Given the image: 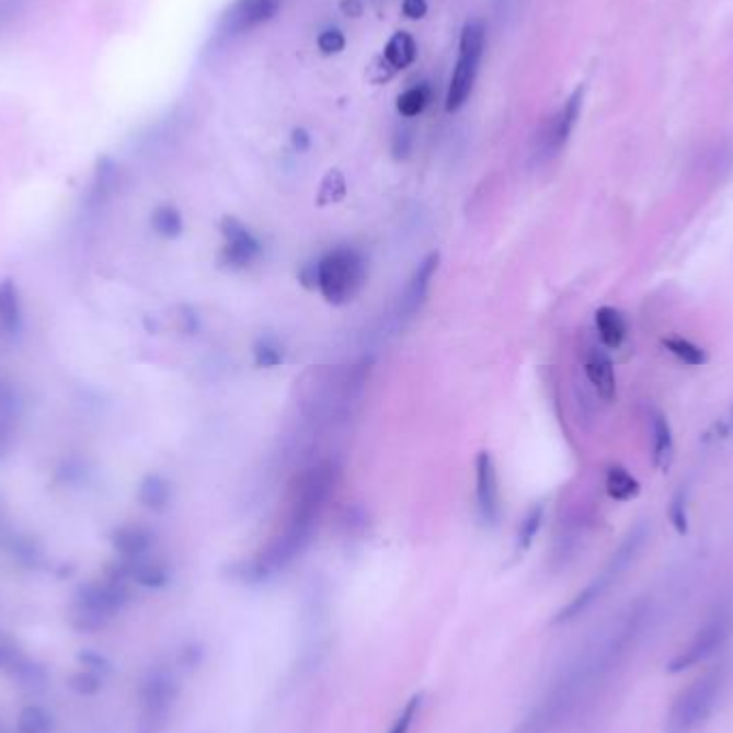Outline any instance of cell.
Here are the masks:
<instances>
[{
  "label": "cell",
  "instance_id": "obj_2",
  "mask_svg": "<svg viewBox=\"0 0 733 733\" xmlns=\"http://www.w3.org/2000/svg\"><path fill=\"white\" fill-rule=\"evenodd\" d=\"M333 489L331 466L309 468L300 474L294 488L293 508L286 519L282 535L273 538L268 547L243 562L232 566V577L243 584H262L288 569L294 560L309 547L324 502Z\"/></svg>",
  "mask_w": 733,
  "mask_h": 733
},
{
  "label": "cell",
  "instance_id": "obj_20",
  "mask_svg": "<svg viewBox=\"0 0 733 733\" xmlns=\"http://www.w3.org/2000/svg\"><path fill=\"white\" fill-rule=\"evenodd\" d=\"M650 432H652V459L658 470H667L674 461V432L665 414H650Z\"/></svg>",
  "mask_w": 733,
  "mask_h": 733
},
{
  "label": "cell",
  "instance_id": "obj_41",
  "mask_svg": "<svg viewBox=\"0 0 733 733\" xmlns=\"http://www.w3.org/2000/svg\"><path fill=\"white\" fill-rule=\"evenodd\" d=\"M298 279L305 288L309 290H316L318 288V262H311V264H305L298 273Z\"/></svg>",
  "mask_w": 733,
  "mask_h": 733
},
{
  "label": "cell",
  "instance_id": "obj_40",
  "mask_svg": "<svg viewBox=\"0 0 733 733\" xmlns=\"http://www.w3.org/2000/svg\"><path fill=\"white\" fill-rule=\"evenodd\" d=\"M427 0H403L401 11L410 20H423L427 15Z\"/></svg>",
  "mask_w": 733,
  "mask_h": 733
},
{
  "label": "cell",
  "instance_id": "obj_34",
  "mask_svg": "<svg viewBox=\"0 0 733 733\" xmlns=\"http://www.w3.org/2000/svg\"><path fill=\"white\" fill-rule=\"evenodd\" d=\"M22 414V399L20 392L15 391L11 385L0 382V423L13 425Z\"/></svg>",
  "mask_w": 733,
  "mask_h": 733
},
{
  "label": "cell",
  "instance_id": "obj_3",
  "mask_svg": "<svg viewBox=\"0 0 733 733\" xmlns=\"http://www.w3.org/2000/svg\"><path fill=\"white\" fill-rule=\"evenodd\" d=\"M129 603V580L114 566L103 577L78 589L69 622L78 633H98L105 629Z\"/></svg>",
  "mask_w": 733,
  "mask_h": 733
},
{
  "label": "cell",
  "instance_id": "obj_24",
  "mask_svg": "<svg viewBox=\"0 0 733 733\" xmlns=\"http://www.w3.org/2000/svg\"><path fill=\"white\" fill-rule=\"evenodd\" d=\"M150 226L152 230L163 237V239H179L185 230V221H183V215L176 206L172 204H161L152 210L150 215Z\"/></svg>",
  "mask_w": 733,
  "mask_h": 733
},
{
  "label": "cell",
  "instance_id": "obj_8",
  "mask_svg": "<svg viewBox=\"0 0 733 733\" xmlns=\"http://www.w3.org/2000/svg\"><path fill=\"white\" fill-rule=\"evenodd\" d=\"M488 28L481 20H470L461 28L459 37V58L455 71L450 76L448 93H446V112H457L466 105V101L474 91V82L479 76V67L485 54Z\"/></svg>",
  "mask_w": 733,
  "mask_h": 733
},
{
  "label": "cell",
  "instance_id": "obj_5",
  "mask_svg": "<svg viewBox=\"0 0 733 733\" xmlns=\"http://www.w3.org/2000/svg\"><path fill=\"white\" fill-rule=\"evenodd\" d=\"M181 695L176 669L159 663L148 667L138 688V717L136 733H163L174 717Z\"/></svg>",
  "mask_w": 733,
  "mask_h": 733
},
{
  "label": "cell",
  "instance_id": "obj_13",
  "mask_svg": "<svg viewBox=\"0 0 733 733\" xmlns=\"http://www.w3.org/2000/svg\"><path fill=\"white\" fill-rule=\"evenodd\" d=\"M477 506L479 515L488 526H495L502 515L500 504V488H497V472L493 457L488 450H481L477 457Z\"/></svg>",
  "mask_w": 733,
  "mask_h": 733
},
{
  "label": "cell",
  "instance_id": "obj_19",
  "mask_svg": "<svg viewBox=\"0 0 733 733\" xmlns=\"http://www.w3.org/2000/svg\"><path fill=\"white\" fill-rule=\"evenodd\" d=\"M24 327V313H22V300L15 282L4 279L0 282V333L4 337L15 340L22 333Z\"/></svg>",
  "mask_w": 733,
  "mask_h": 733
},
{
  "label": "cell",
  "instance_id": "obj_1",
  "mask_svg": "<svg viewBox=\"0 0 733 733\" xmlns=\"http://www.w3.org/2000/svg\"><path fill=\"white\" fill-rule=\"evenodd\" d=\"M648 622V605L637 603L620 616L614 627L566 667L542 692L513 733H556L584 703L596 688L629 658Z\"/></svg>",
  "mask_w": 733,
  "mask_h": 733
},
{
  "label": "cell",
  "instance_id": "obj_16",
  "mask_svg": "<svg viewBox=\"0 0 733 733\" xmlns=\"http://www.w3.org/2000/svg\"><path fill=\"white\" fill-rule=\"evenodd\" d=\"M152 545H154V535L145 526L125 524L112 532V547L123 562L147 558L152 551Z\"/></svg>",
  "mask_w": 733,
  "mask_h": 733
},
{
  "label": "cell",
  "instance_id": "obj_23",
  "mask_svg": "<svg viewBox=\"0 0 733 733\" xmlns=\"http://www.w3.org/2000/svg\"><path fill=\"white\" fill-rule=\"evenodd\" d=\"M419 56V46L414 42V37L410 33H403V31H397L389 39L387 48H385V65L389 67V71L394 73V71H401V69H408Z\"/></svg>",
  "mask_w": 733,
  "mask_h": 733
},
{
  "label": "cell",
  "instance_id": "obj_33",
  "mask_svg": "<svg viewBox=\"0 0 733 733\" xmlns=\"http://www.w3.org/2000/svg\"><path fill=\"white\" fill-rule=\"evenodd\" d=\"M421 708H423V695H412L403 703V708L399 710V714L394 717V721H392V725L387 733H410L414 721L421 714Z\"/></svg>",
  "mask_w": 733,
  "mask_h": 733
},
{
  "label": "cell",
  "instance_id": "obj_43",
  "mask_svg": "<svg viewBox=\"0 0 733 733\" xmlns=\"http://www.w3.org/2000/svg\"><path fill=\"white\" fill-rule=\"evenodd\" d=\"M11 444H13V436H11V425L0 423V463L9 457L11 453Z\"/></svg>",
  "mask_w": 733,
  "mask_h": 733
},
{
  "label": "cell",
  "instance_id": "obj_28",
  "mask_svg": "<svg viewBox=\"0 0 733 733\" xmlns=\"http://www.w3.org/2000/svg\"><path fill=\"white\" fill-rule=\"evenodd\" d=\"M663 345L676 356L680 358L686 365H692V367H699V365H706L708 363V354L703 347H699L697 343L688 342V340H683V337H669L665 340Z\"/></svg>",
  "mask_w": 733,
  "mask_h": 733
},
{
  "label": "cell",
  "instance_id": "obj_18",
  "mask_svg": "<svg viewBox=\"0 0 733 733\" xmlns=\"http://www.w3.org/2000/svg\"><path fill=\"white\" fill-rule=\"evenodd\" d=\"M586 376L589 385L594 387V391H596V394L603 401H614L616 391H618V387H616V371H614L611 358L603 350L592 347L587 352Z\"/></svg>",
  "mask_w": 733,
  "mask_h": 733
},
{
  "label": "cell",
  "instance_id": "obj_31",
  "mask_svg": "<svg viewBox=\"0 0 733 733\" xmlns=\"http://www.w3.org/2000/svg\"><path fill=\"white\" fill-rule=\"evenodd\" d=\"M542 519H545V504H537L528 511L526 519L522 522L519 526V535H517V551H528L530 545L535 542L537 538L538 530L542 526Z\"/></svg>",
  "mask_w": 733,
  "mask_h": 733
},
{
  "label": "cell",
  "instance_id": "obj_25",
  "mask_svg": "<svg viewBox=\"0 0 733 733\" xmlns=\"http://www.w3.org/2000/svg\"><path fill=\"white\" fill-rule=\"evenodd\" d=\"M605 488H607V493L609 497L618 500V502H629L639 495V481L631 472H627L622 466H611L607 470V477H605Z\"/></svg>",
  "mask_w": 733,
  "mask_h": 733
},
{
  "label": "cell",
  "instance_id": "obj_38",
  "mask_svg": "<svg viewBox=\"0 0 733 733\" xmlns=\"http://www.w3.org/2000/svg\"><path fill=\"white\" fill-rule=\"evenodd\" d=\"M80 663H82V667L99 672V674H103V676H107L110 669H112L110 661H107L105 656L98 654V652H84V654H80Z\"/></svg>",
  "mask_w": 733,
  "mask_h": 733
},
{
  "label": "cell",
  "instance_id": "obj_22",
  "mask_svg": "<svg viewBox=\"0 0 733 733\" xmlns=\"http://www.w3.org/2000/svg\"><path fill=\"white\" fill-rule=\"evenodd\" d=\"M596 331L605 347H620L627 340V320L616 307H600L596 311Z\"/></svg>",
  "mask_w": 733,
  "mask_h": 733
},
{
  "label": "cell",
  "instance_id": "obj_37",
  "mask_svg": "<svg viewBox=\"0 0 733 733\" xmlns=\"http://www.w3.org/2000/svg\"><path fill=\"white\" fill-rule=\"evenodd\" d=\"M318 48L324 56H333L345 49V37L340 28H327L318 37Z\"/></svg>",
  "mask_w": 733,
  "mask_h": 733
},
{
  "label": "cell",
  "instance_id": "obj_35",
  "mask_svg": "<svg viewBox=\"0 0 733 733\" xmlns=\"http://www.w3.org/2000/svg\"><path fill=\"white\" fill-rule=\"evenodd\" d=\"M345 196V179H343L340 170H331L327 172L322 185H320V194H318V204H331V202H340Z\"/></svg>",
  "mask_w": 733,
  "mask_h": 733
},
{
  "label": "cell",
  "instance_id": "obj_42",
  "mask_svg": "<svg viewBox=\"0 0 733 733\" xmlns=\"http://www.w3.org/2000/svg\"><path fill=\"white\" fill-rule=\"evenodd\" d=\"M290 142H293V148L296 152H307L309 147H311V136L307 129L302 127H296L293 129V136H290Z\"/></svg>",
  "mask_w": 733,
  "mask_h": 733
},
{
  "label": "cell",
  "instance_id": "obj_7",
  "mask_svg": "<svg viewBox=\"0 0 733 733\" xmlns=\"http://www.w3.org/2000/svg\"><path fill=\"white\" fill-rule=\"evenodd\" d=\"M367 284L365 255L354 247H335L318 260V290L331 305H345Z\"/></svg>",
  "mask_w": 733,
  "mask_h": 733
},
{
  "label": "cell",
  "instance_id": "obj_26",
  "mask_svg": "<svg viewBox=\"0 0 733 733\" xmlns=\"http://www.w3.org/2000/svg\"><path fill=\"white\" fill-rule=\"evenodd\" d=\"M15 730L18 733H51L54 732V717L42 706H26L18 714Z\"/></svg>",
  "mask_w": 733,
  "mask_h": 733
},
{
  "label": "cell",
  "instance_id": "obj_11",
  "mask_svg": "<svg viewBox=\"0 0 733 733\" xmlns=\"http://www.w3.org/2000/svg\"><path fill=\"white\" fill-rule=\"evenodd\" d=\"M282 7V0H234L226 11L219 33L224 37H239L266 22H271Z\"/></svg>",
  "mask_w": 733,
  "mask_h": 733
},
{
  "label": "cell",
  "instance_id": "obj_39",
  "mask_svg": "<svg viewBox=\"0 0 733 733\" xmlns=\"http://www.w3.org/2000/svg\"><path fill=\"white\" fill-rule=\"evenodd\" d=\"M410 148H412V131H408V129H399L397 136H394V140H392V152H394V157H397V159H405L408 152H410Z\"/></svg>",
  "mask_w": 733,
  "mask_h": 733
},
{
  "label": "cell",
  "instance_id": "obj_21",
  "mask_svg": "<svg viewBox=\"0 0 733 733\" xmlns=\"http://www.w3.org/2000/svg\"><path fill=\"white\" fill-rule=\"evenodd\" d=\"M172 497H174V491H172V483L161 477V474H154L150 472L147 474L142 481H140V488H138V500L140 504L152 511V513H161L165 511L170 504H172Z\"/></svg>",
  "mask_w": 733,
  "mask_h": 733
},
{
  "label": "cell",
  "instance_id": "obj_6",
  "mask_svg": "<svg viewBox=\"0 0 733 733\" xmlns=\"http://www.w3.org/2000/svg\"><path fill=\"white\" fill-rule=\"evenodd\" d=\"M723 686H725V667H712L699 678H695L674 699L665 721V733L697 732L712 714Z\"/></svg>",
  "mask_w": 733,
  "mask_h": 733
},
{
  "label": "cell",
  "instance_id": "obj_29",
  "mask_svg": "<svg viewBox=\"0 0 733 733\" xmlns=\"http://www.w3.org/2000/svg\"><path fill=\"white\" fill-rule=\"evenodd\" d=\"M253 360L262 369H273L284 363V347L273 337H260L253 343Z\"/></svg>",
  "mask_w": 733,
  "mask_h": 733
},
{
  "label": "cell",
  "instance_id": "obj_10",
  "mask_svg": "<svg viewBox=\"0 0 733 733\" xmlns=\"http://www.w3.org/2000/svg\"><path fill=\"white\" fill-rule=\"evenodd\" d=\"M221 234H224V249H221V264L228 268H247L262 255V243L260 239L244 226L237 217H224L221 219Z\"/></svg>",
  "mask_w": 733,
  "mask_h": 733
},
{
  "label": "cell",
  "instance_id": "obj_30",
  "mask_svg": "<svg viewBox=\"0 0 733 733\" xmlns=\"http://www.w3.org/2000/svg\"><path fill=\"white\" fill-rule=\"evenodd\" d=\"M116 179H118L116 163L110 157L99 159L98 168H95V181H93V190H91L93 197L101 199V197L110 196L114 185H116Z\"/></svg>",
  "mask_w": 733,
  "mask_h": 733
},
{
  "label": "cell",
  "instance_id": "obj_12",
  "mask_svg": "<svg viewBox=\"0 0 733 733\" xmlns=\"http://www.w3.org/2000/svg\"><path fill=\"white\" fill-rule=\"evenodd\" d=\"M582 103H584V89H577L571 98L566 99L562 110L558 114H553L549 118V123L545 125V131L540 136V154L545 159L556 157L569 142V138H571V134L577 125Z\"/></svg>",
  "mask_w": 733,
  "mask_h": 733
},
{
  "label": "cell",
  "instance_id": "obj_32",
  "mask_svg": "<svg viewBox=\"0 0 733 733\" xmlns=\"http://www.w3.org/2000/svg\"><path fill=\"white\" fill-rule=\"evenodd\" d=\"M103 678H105L103 674L82 667V669H78L76 674H71V678H69L67 686H69L76 695H80V697H93V695H98L99 690L103 688Z\"/></svg>",
  "mask_w": 733,
  "mask_h": 733
},
{
  "label": "cell",
  "instance_id": "obj_46",
  "mask_svg": "<svg viewBox=\"0 0 733 733\" xmlns=\"http://www.w3.org/2000/svg\"><path fill=\"white\" fill-rule=\"evenodd\" d=\"M0 733H2V728H0Z\"/></svg>",
  "mask_w": 733,
  "mask_h": 733
},
{
  "label": "cell",
  "instance_id": "obj_4",
  "mask_svg": "<svg viewBox=\"0 0 733 733\" xmlns=\"http://www.w3.org/2000/svg\"><path fill=\"white\" fill-rule=\"evenodd\" d=\"M648 526L641 522L637 524L635 528L625 537V540L618 545V549L611 553L609 562L603 566V571L587 584L575 598H571L553 618V625H566L573 622L575 618H580L582 614H586L589 607H594L614 584H618V580L633 566L637 556L641 553L645 540H648Z\"/></svg>",
  "mask_w": 733,
  "mask_h": 733
},
{
  "label": "cell",
  "instance_id": "obj_44",
  "mask_svg": "<svg viewBox=\"0 0 733 733\" xmlns=\"http://www.w3.org/2000/svg\"><path fill=\"white\" fill-rule=\"evenodd\" d=\"M340 9H342L343 15H347V18H360L363 15V2L360 0H342Z\"/></svg>",
  "mask_w": 733,
  "mask_h": 733
},
{
  "label": "cell",
  "instance_id": "obj_9",
  "mask_svg": "<svg viewBox=\"0 0 733 733\" xmlns=\"http://www.w3.org/2000/svg\"><path fill=\"white\" fill-rule=\"evenodd\" d=\"M732 611L725 607H719L714 614L706 618V622L695 631V635L690 637L685 648L672 658L667 669L672 674H678V672H685L695 665L706 663L728 643V639L732 635Z\"/></svg>",
  "mask_w": 733,
  "mask_h": 733
},
{
  "label": "cell",
  "instance_id": "obj_17",
  "mask_svg": "<svg viewBox=\"0 0 733 733\" xmlns=\"http://www.w3.org/2000/svg\"><path fill=\"white\" fill-rule=\"evenodd\" d=\"M116 569L134 584L138 586L148 587V589H159V587L168 586L170 582V566L152 556L134 560V562H118Z\"/></svg>",
  "mask_w": 733,
  "mask_h": 733
},
{
  "label": "cell",
  "instance_id": "obj_45",
  "mask_svg": "<svg viewBox=\"0 0 733 733\" xmlns=\"http://www.w3.org/2000/svg\"><path fill=\"white\" fill-rule=\"evenodd\" d=\"M7 526V508H4V502L0 500V530H4Z\"/></svg>",
  "mask_w": 733,
  "mask_h": 733
},
{
  "label": "cell",
  "instance_id": "obj_14",
  "mask_svg": "<svg viewBox=\"0 0 733 733\" xmlns=\"http://www.w3.org/2000/svg\"><path fill=\"white\" fill-rule=\"evenodd\" d=\"M438 266H440V253L438 251L430 253L416 266V271L412 273L405 290L401 294V300H399V316L401 318H414L421 311V307H423V302L430 294V288H432V279L438 273Z\"/></svg>",
  "mask_w": 733,
  "mask_h": 733
},
{
  "label": "cell",
  "instance_id": "obj_27",
  "mask_svg": "<svg viewBox=\"0 0 733 733\" xmlns=\"http://www.w3.org/2000/svg\"><path fill=\"white\" fill-rule=\"evenodd\" d=\"M427 103H430V89L425 84L412 87V89H408L405 93H401L397 98V112L403 118H414V116L423 114V110L427 107Z\"/></svg>",
  "mask_w": 733,
  "mask_h": 733
},
{
  "label": "cell",
  "instance_id": "obj_36",
  "mask_svg": "<svg viewBox=\"0 0 733 733\" xmlns=\"http://www.w3.org/2000/svg\"><path fill=\"white\" fill-rule=\"evenodd\" d=\"M669 517L674 528L678 530V535H686L688 532V513H686V493L685 489H680L669 506Z\"/></svg>",
  "mask_w": 733,
  "mask_h": 733
},
{
  "label": "cell",
  "instance_id": "obj_15",
  "mask_svg": "<svg viewBox=\"0 0 733 733\" xmlns=\"http://www.w3.org/2000/svg\"><path fill=\"white\" fill-rule=\"evenodd\" d=\"M0 674L18 678L22 685H39L46 680L44 669L33 665L20 643L7 633H0Z\"/></svg>",
  "mask_w": 733,
  "mask_h": 733
}]
</instances>
